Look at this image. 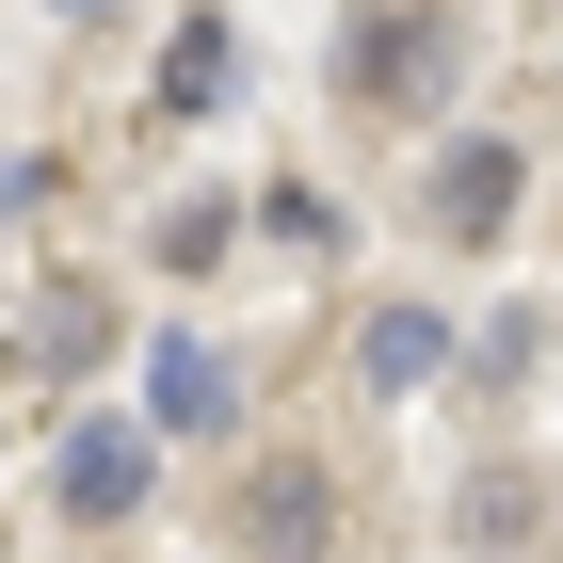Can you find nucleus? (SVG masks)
Segmentation results:
<instances>
[{
	"instance_id": "nucleus-1",
	"label": "nucleus",
	"mask_w": 563,
	"mask_h": 563,
	"mask_svg": "<svg viewBox=\"0 0 563 563\" xmlns=\"http://www.w3.org/2000/svg\"><path fill=\"white\" fill-rule=\"evenodd\" d=\"M434 81H451V16L434 0H371L354 16V97L371 113H434Z\"/></svg>"
},
{
	"instance_id": "nucleus-2",
	"label": "nucleus",
	"mask_w": 563,
	"mask_h": 563,
	"mask_svg": "<svg viewBox=\"0 0 563 563\" xmlns=\"http://www.w3.org/2000/svg\"><path fill=\"white\" fill-rule=\"evenodd\" d=\"M145 499H162V434H145V419H81V434H65V516H81V531L145 516Z\"/></svg>"
},
{
	"instance_id": "nucleus-3",
	"label": "nucleus",
	"mask_w": 563,
	"mask_h": 563,
	"mask_svg": "<svg viewBox=\"0 0 563 563\" xmlns=\"http://www.w3.org/2000/svg\"><path fill=\"white\" fill-rule=\"evenodd\" d=\"M242 531H258V563H322L339 548V483L322 467H258L242 483Z\"/></svg>"
},
{
	"instance_id": "nucleus-4",
	"label": "nucleus",
	"mask_w": 563,
	"mask_h": 563,
	"mask_svg": "<svg viewBox=\"0 0 563 563\" xmlns=\"http://www.w3.org/2000/svg\"><path fill=\"white\" fill-rule=\"evenodd\" d=\"M516 194H531L516 145H451V162H434V225H451V242H499V225H516Z\"/></svg>"
},
{
	"instance_id": "nucleus-5",
	"label": "nucleus",
	"mask_w": 563,
	"mask_h": 563,
	"mask_svg": "<svg viewBox=\"0 0 563 563\" xmlns=\"http://www.w3.org/2000/svg\"><path fill=\"white\" fill-rule=\"evenodd\" d=\"M113 339H130V322H113L97 290H33V322H16V371H33V387H65V371H97Z\"/></svg>"
},
{
	"instance_id": "nucleus-6",
	"label": "nucleus",
	"mask_w": 563,
	"mask_h": 563,
	"mask_svg": "<svg viewBox=\"0 0 563 563\" xmlns=\"http://www.w3.org/2000/svg\"><path fill=\"white\" fill-rule=\"evenodd\" d=\"M225 419V354L210 339H145V434H210Z\"/></svg>"
},
{
	"instance_id": "nucleus-7",
	"label": "nucleus",
	"mask_w": 563,
	"mask_h": 563,
	"mask_svg": "<svg viewBox=\"0 0 563 563\" xmlns=\"http://www.w3.org/2000/svg\"><path fill=\"white\" fill-rule=\"evenodd\" d=\"M354 371H371V387H434V371H451V322H434V306H371V339H354Z\"/></svg>"
},
{
	"instance_id": "nucleus-8",
	"label": "nucleus",
	"mask_w": 563,
	"mask_h": 563,
	"mask_svg": "<svg viewBox=\"0 0 563 563\" xmlns=\"http://www.w3.org/2000/svg\"><path fill=\"white\" fill-rule=\"evenodd\" d=\"M225 81H242V33H225V16H194V33L162 48V113H210Z\"/></svg>"
},
{
	"instance_id": "nucleus-9",
	"label": "nucleus",
	"mask_w": 563,
	"mask_h": 563,
	"mask_svg": "<svg viewBox=\"0 0 563 563\" xmlns=\"http://www.w3.org/2000/svg\"><path fill=\"white\" fill-rule=\"evenodd\" d=\"M225 242H242V210H225V194H210V210H162V274H210Z\"/></svg>"
},
{
	"instance_id": "nucleus-10",
	"label": "nucleus",
	"mask_w": 563,
	"mask_h": 563,
	"mask_svg": "<svg viewBox=\"0 0 563 563\" xmlns=\"http://www.w3.org/2000/svg\"><path fill=\"white\" fill-rule=\"evenodd\" d=\"M48 16H113V0H48Z\"/></svg>"
}]
</instances>
